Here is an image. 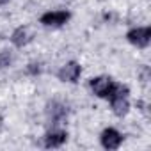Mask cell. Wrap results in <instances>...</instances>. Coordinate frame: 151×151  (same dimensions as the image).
Instances as JSON below:
<instances>
[{
    "instance_id": "cell-9",
    "label": "cell",
    "mask_w": 151,
    "mask_h": 151,
    "mask_svg": "<svg viewBox=\"0 0 151 151\" xmlns=\"http://www.w3.org/2000/svg\"><path fill=\"white\" fill-rule=\"evenodd\" d=\"M0 126H2V117H0Z\"/></svg>"
},
{
    "instance_id": "cell-5",
    "label": "cell",
    "mask_w": 151,
    "mask_h": 151,
    "mask_svg": "<svg viewBox=\"0 0 151 151\" xmlns=\"http://www.w3.org/2000/svg\"><path fill=\"white\" fill-rule=\"evenodd\" d=\"M121 142H123V135L116 128L103 130V133H101V144H103V147H107V149H117L121 146Z\"/></svg>"
},
{
    "instance_id": "cell-6",
    "label": "cell",
    "mask_w": 151,
    "mask_h": 151,
    "mask_svg": "<svg viewBox=\"0 0 151 151\" xmlns=\"http://www.w3.org/2000/svg\"><path fill=\"white\" fill-rule=\"evenodd\" d=\"M34 39V32H32V29L30 27H20V29H16L14 32H13V36H11V41H13V45L14 46H27L30 41Z\"/></svg>"
},
{
    "instance_id": "cell-4",
    "label": "cell",
    "mask_w": 151,
    "mask_h": 151,
    "mask_svg": "<svg viewBox=\"0 0 151 151\" xmlns=\"http://www.w3.org/2000/svg\"><path fill=\"white\" fill-rule=\"evenodd\" d=\"M80 73H82V66L78 62H66L59 69V78L62 82H75V80H78Z\"/></svg>"
},
{
    "instance_id": "cell-7",
    "label": "cell",
    "mask_w": 151,
    "mask_h": 151,
    "mask_svg": "<svg viewBox=\"0 0 151 151\" xmlns=\"http://www.w3.org/2000/svg\"><path fill=\"white\" fill-rule=\"evenodd\" d=\"M110 107H112V112L117 116V117H123L130 112V103H128V98L126 96H116V98H110Z\"/></svg>"
},
{
    "instance_id": "cell-2",
    "label": "cell",
    "mask_w": 151,
    "mask_h": 151,
    "mask_svg": "<svg viewBox=\"0 0 151 151\" xmlns=\"http://www.w3.org/2000/svg\"><path fill=\"white\" fill-rule=\"evenodd\" d=\"M112 80L109 77H94L91 78V89L96 96L100 98H109L110 96V91H112Z\"/></svg>"
},
{
    "instance_id": "cell-3",
    "label": "cell",
    "mask_w": 151,
    "mask_h": 151,
    "mask_svg": "<svg viewBox=\"0 0 151 151\" xmlns=\"http://www.w3.org/2000/svg\"><path fill=\"white\" fill-rule=\"evenodd\" d=\"M69 20L68 11H48L46 14L41 16V23L45 27H60Z\"/></svg>"
},
{
    "instance_id": "cell-8",
    "label": "cell",
    "mask_w": 151,
    "mask_h": 151,
    "mask_svg": "<svg viewBox=\"0 0 151 151\" xmlns=\"http://www.w3.org/2000/svg\"><path fill=\"white\" fill-rule=\"evenodd\" d=\"M66 137H68L66 132H62V130H52L45 137V146L46 147H59V146H62L66 142Z\"/></svg>"
},
{
    "instance_id": "cell-1",
    "label": "cell",
    "mask_w": 151,
    "mask_h": 151,
    "mask_svg": "<svg viewBox=\"0 0 151 151\" xmlns=\"http://www.w3.org/2000/svg\"><path fill=\"white\" fill-rule=\"evenodd\" d=\"M126 37L133 46L146 48L149 45V41H151V30H149V27H135V29H132L128 32Z\"/></svg>"
}]
</instances>
